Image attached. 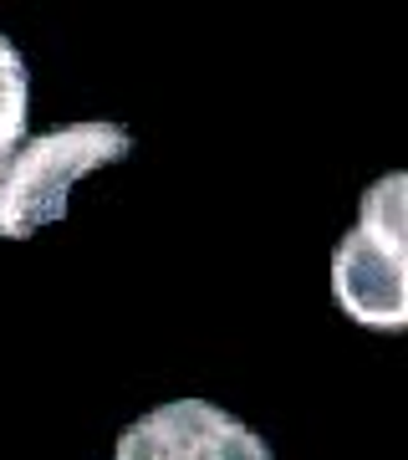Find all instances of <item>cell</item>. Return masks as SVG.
Instances as JSON below:
<instances>
[{
    "label": "cell",
    "mask_w": 408,
    "mask_h": 460,
    "mask_svg": "<svg viewBox=\"0 0 408 460\" xmlns=\"http://www.w3.org/2000/svg\"><path fill=\"white\" fill-rule=\"evenodd\" d=\"M133 154V133L123 123H66V128L36 133L11 154L0 169V235L26 241L41 226L66 220V195L72 184L117 164Z\"/></svg>",
    "instance_id": "obj_1"
},
{
    "label": "cell",
    "mask_w": 408,
    "mask_h": 460,
    "mask_svg": "<svg viewBox=\"0 0 408 460\" xmlns=\"http://www.w3.org/2000/svg\"><path fill=\"white\" fill-rule=\"evenodd\" d=\"M358 230L388 246H408V174H383L378 184H368L358 205Z\"/></svg>",
    "instance_id": "obj_5"
},
{
    "label": "cell",
    "mask_w": 408,
    "mask_h": 460,
    "mask_svg": "<svg viewBox=\"0 0 408 460\" xmlns=\"http://www.w3.org/2000/svg\"><path fill=\"white\" fill-rule=\"evenodd\" d=\"M332 296L352 323L378 332L408 328V246H388L368 230H347L332 251Z\"/></svg>",
    "instance_id": "obj_3"
},
{
    "label": "cell",
    "mask_w": 408,
    "mask_h": 460,
    "mask_svg": "<svg viewBox=\"0 0 408 460\" xmlns=\"http://www.w3.org/2000/svg\"><path fill=\"white\" fill-rule=\"evenodd\" d=\"M0 41H5V36H0Z\"/></svg>",
    "instance_id": "obj_6"
},
{
    "label": "cell",
    "mask_w": 408,
    "mask_h": 460,
    "mask_svg": "<svg viewBox=\"0 0 408 460\" xmlns=\"http://www.w3.org/2000/svg\"><path fill=\"white\" fill-rule=\"evenodd\" d=\"M26 102H31V77L11 41H0V169L26 144Z\"/></svg>",
    "instance_id": "obj_4"
},
{
    "label": "cell",
    "mask_w": 408,
    "mask_h": 460,
    "mask_svg": "<svg viewBox=\"0 0 408 460\" xmlns=\"http://www.w3.org/2000/svg\"><path fill=\"white\" fill-rule=\"evenodd\" d=\"M113 460H271V445L210 399H174L133 420Z\"/></svg>",
    "instance_id": "obj_2"
}]
</instances>
